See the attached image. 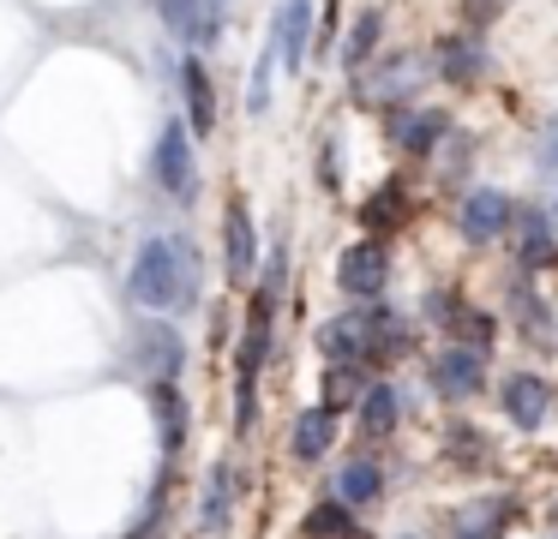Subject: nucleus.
Wrapping results in <instances>:
<instances>
[{"label":"nucleus","mask_w":558,"mask_h":539,"mask_svg":"<svg viewBox=\"0 0 558 539\" xmlns=\"http://www.w3.org/2000/svg\"><path fill=\"white\" fill-rule=\"evenodd\" d=\"M126 299L145 311H193L205 299V252L186 228L138 240L133 264H126Z\"/></svg>","instance_id":"1"},{"label":"nucleus","mask_w":558,"mask_h":539,"mask_svg":"<svg viewBox=\"0 0 558 539\" xmlns=\"http://www.w3.org/2000/svg\"><path fill=\"white\" fill-rule=\"evenodd\" d=\"M426 72H433V60L421 48H390V54H378L366 72L349 78V102L373 108V114H402V108H414V90H421Z\"/></svg>","instance_id":"2"},{"label":"nucleus","mask_w":558,"mask_h":539,"mask_svg":"<svg viewBox=\"0 0 558 539\" xmlns=\"http://www.w3.org/2000/svg\"><path fill=\"white\" fill-rule=\"evenodd\" d=\"M150 186L174 204H193L198 198V138L186 126V114H169L150 144Z\"/></svg>","instance_id":"3"},{"label":"nucleus","mask_w":558,"mask_h":539,"mask_svg":"<svg viewBox=\"0 0 558 539\" xmlns=\"http://www.w3.org/2000/svg\"><path fill=\"white\" fill-rule=\"evenodd\" d=\"M277 311H282V294L258 282L253 299H246V330L234 342V383L241 390H258V378H265L270 347H277Z\"/></svg>","instance_id":"4"},{"label":"nucleus","mask_w":558,"mask_h":539,"mask_svg":"<svg viewBox=\"0 0 558 539\" xmlns=\"http://www.w3.org/2000/svg\"><path fill=\"white\" fill-rule=\"evenodd\" d=\"M433 78L450 84V90H474V84L493 72V42H486V30H474V24H462V30H445L433 42Z\"/></svg>","instance_id":"5"},{"label":"nucleus","mask_w":558,"mask_h":539,"mask_svg":"<svg viewBox=\"0 0 558 539\" xmlns=\"http://www.w3.org/2000/svg\"><path fill=\"white\" fill-rule=\"evenodd\" d=\"M421 318L426 323H438V330L450 335V342H462V347H493V335H498V323H493V311H481V306H469L462 299V287H426V299H421Z\"/></svg>","instance_id":"6"},{"label":"nucleus","mask_w":558,"mask_h":539,"mask_svg":"<svg viewBox=\"0 0 558 539\" xmlns=\"http://www.w3.org/2000/svg\"><path fill=\"white\" fill-rule=\"evenodd\" d=\"M126 347H133V359L145 366L150 383H181V371H186V335L174 330L169 318H133Z\"/></svg>","instance_id":"7"},{"label":"nucleus","mask_w":558,"mask_h":539,"mask_svg":"<svg viewBox=\"0 0 558 539\" xmlns=\"http://www.w3.org/2000/svg\"><path fill=\"white\" fill-rule=\"evenodd\" d=\"M517 210H522V204L510 198V192L474 186V192H462V204H457V234L469 240V246H493V240H510V222H517Z\"/></svg>","instance_id":"8"},{"label":"nucleus","mask_w":558,"mask_h":539,"mask_svg":"<svg viewBox=\"0 0 558 539\" xmlns=\"http://www.w3.org/2000/svg\"><path fill=\"white\" fill-rule=\"evenodd\" d=\"M426 383H433V395H438V402H450V407L474 402V395L486 390V354H481V347H462V342L438 347L433 366H426Z\"/></svg>","instance_id":"9"},{"label":"nucleus","mask_w":558,"mask_h":539,"mask_svg":"<svg viewBox=\"0 0 558 539\" xmlns=\"http://www.w3.org/2000/svg\"><path fill=\"white\" fill-rule=\"evenodd\" d=\"M337 287L354 299V306H373V299H385L390 287V246L385 240H354L349 252L337 258Z\"/></svg>","instance_id":"10"},{"label":"nucleus","mask_w":558,"mask_h":539,"mask_svg":"<svg viewBox=\"0 0 558 539\" xmlns=\"http://www.w3.org/2000/svg\"><path fill=\"white\" fill-rule=\"evenodd\" d=\"M457 132V120H450V108H402V114H390L385 138L397 156H414V162H433L438 150H445V138Z\"/></svg>","instance_id":"11"},{"label":"nucleus","mask_w":558,"mask_h":539,"mask_svg":"<svg viewBox=\"0 0 558 539\" xmlns=\"http://www.w3.org/2000/svg\"><path fill=\"white\" fill-rule=\"evenodd\" d=\"M498 407H505L510 431H541L546 419H553V407H558V390H553V378H541V371H505Z\"/></svg>","instance_id":"12"},{"label":"nucleus","mask_w":558,"mask_h":539,"mask_svg":"<svg viewBox=\"0 0 558 539\" xmlns=\"http://www.w3.org/2000/svg\"><path fill=\"white\" fill-rule=\"evenodd\" d=\"M409 222H414V174H385L361 198V234L385 240V234H397V228H409Z\"/></svg>","instance_id":"13"},{"label":"nucleus","mask_w":558,"mask_h":539,"mask_svg":"<svg viewBox=\"0 0 558 539\" xmlns=\"http://www.w3.org/2000/svg\"><path fill=\"white\" fill-rule=\"evenodd\" d=\"M313 36H318V7H313V0H277L265 42L277 48L282 72H301V66H306V54H313Z\"/></svg>","instance_id":"14"},{"label":"nucleus","mask_w":558,"mask_h":539,"mask_svg":"<svg viewBox=\"0 0 558 539\" xmlns=\"http://www.w3.org/2000/svg\"><path fill=\"white\" fill-rule=\"evenodd\" d=\"M510 258L529 275H541L558 264V234H553V210H546V204H522L517 210V222H510Z\"/></svg>","instance_id":"15"},{"label":"nucleus","mask_w":558,"mask_h":539,"mask_svg":"<svg viewBox=\"0 0 558 539\" xmlns=\"http://www.w3.org/2000/svg\"><path fill=\"white\" fill-rule=\"evenodd\" d=\"M150 12H157V24L174 42H193V48L222 42V7L217 0H150Z\"/></svg>","instance_id":"16"},{"label":"nucleus","mask_w":558,"mask_h":539,"mask_svg":"<svg viewBox=\"0 0 558 539\" xmlns=\"http://www.w3.org/2000/svg\"><path fill=\"white\" fill-rule=\"evenodd\" d=\"M402 414H409V390L397 378H373L366 395L354 402V431H361V443H385L402 426Z\"/></svg>","instance_id":"17"},{"label":"nucleus","mask_w":558,"mask_h":539,"mask_svg":"<svg viewBox=\"0 0 558 539\" xmlns=\"http://www.w3.org/2000/svg\"><path fill=\"white\" fill-rule=\"evenodd\" d=\"M145 395H150V419H157L162 462H181L186 438H193V402H186L181 383H145Z\"/></svg>","instance_id":"18"},{"label":"nucleus","mask_w":558,"mask_h":539,"mask_svg":"<svg viewBox=\"0 0 558 539\" xmlns=\"http://www.w3.org/2000/svg\"><path fill=\"white\" fill-rule=\"evenodd\" d=\"M258 270V222L246 210V198L222 204V275L229 282H253Z\"/></svg>","instance_id":"19"},{"label":"nucleus","mask_w":558,"mask_h":539,"mask_svg":"<svg viewBox=\"0 0 558 539\" xmlns=\"http://www.w3.org/2000/svg\"><path fill=\"white\" fill-rule=\"evenodd\" d=\"M505 299H510V318H517V330L529 335L534 347H553V342H558V318H553V306H546V294L534 287L529 270H510V275H505Z\"/></svg>","instance_id":"20"},{"label":"nucleus","mask_w":558,"mask_h":539,"mask_svg":"<svg viewBox=\"0 0 558 539\" xmlns=\"http://www.w3.org/2000/svg\"><path fill=\"white\" fill-rule=\"evenodd\" d=\"M174 84H181V96H186V126H193V138H217V132H222V108H217V78H210L205 54H186Z\"/></svg>","instance_id":"21"},{"label":"nucleus","mask_w":558,"mask_h":539,"mask_svg":"<svg viewBox=\"0 0 558 539\" xmlns=\"http://www.w3.org/2000/svg\"><path fill=\"white\" fill-rule=\"evenodd\" d=\"M337 407L330 402H306L301 414H294V431H289V462L294 467H318L330 455V443H337Z\"/></svg>","instance_id":"22"},{"label":"nucleus","mask_w":558,"mask_h":539,"mask_svg":"<svg viewBox=\"0 0 558 539\" xmlns=\"http://www.w3.org/2000/svg\"><path fill=\"white\" fill-rule=\"evenodd\" d=\"M234 503H241V479H234V462H210L205 491H198V534H229L234 527Z\"/></svg>","instance_id":"23"},{"label":"nucleus","mask_w":558,"mask_h":539,"mask_svg":"<svg viewBox=\"0 0 558 539\" xmlns=\"http://www.w3.org/2000/svg\"><path fill=\"white\" fill-rule=\"evenodd\" d=\"M337 498L349 503V510H373V503L385 498V462H378V455L366 450V443L337 467Z\"/></svg>","instance_id":"24"},{"label":"nucleus","mask_w":558,"mask_h":539,"mask_svg":"<svg viewBox=\"0 0 558 539\" xmlns=\"http://www.w3.org/2000/svg\"><path fill=\"white\" fill-rule=\"evenodd\" d=\"M378 42H385V12L361 7V12H354V24H349V36H342V54H337L342 72H349V78H354V72H366L378 60Z\"/></svg>","instance_id":"25"},{"label":"nucleus","mask_w":558,"mask_h":539,"mask_svg":"<svg viewBox=\"0 0 558 539\" xmlns=\"http://www.w3.org/2000/svg\"><path fill=\"white\" fill-rule=\"evenodd\" d=\"M169 491H174V462H157V479H150L145 515L126 527L121 539H169Z\"/></svg>","instance_id":"26"},{"label":"nucleus","mask_w":558,"mask_h":539,"mask_svg":"<svg viewBox=\"0 0 558 539\" xmlns=\"http://www.w3.org/2000/svg\"><path fill=\"white\" fill-rule=\"evenodd\" d=\"M301 534L306 539H361V527H354V510L342 498H318L313 510H306Z\"/></svg>","instance_id":"27"},{"label":"nucleus","mask_w":558,"mask_h":539,"mask_svg":"<svg viewBox=\"0 0 558 539\" xmlns=\"http://www.w3.org/2000/svg\"><path fill=\"white\" fill-rule=\"evenodd\" d=\"M277 72H282V60H277V48H258V60H253V84H246V114L253 120H265L270 114V102H277Z\"/></svg>","instance_id":"28"},{"label":"nucleus","mask_w":558,"mask_h":539,"mask_svg":"<svg viewBox=\"0 0 558 539\" xmlns=\"http://www.w3.org/2000/svg\"><path fill=\"white\" fill-rule=\"evenodd\" d=\"M445 455H450V467H486L493 462V443H486L474 426H450L445 431Z\"/></svg>","instance_id":"29"},{"label":"nucleus","mask_w":558,"mask_h":539,"mask_svg":"<svg viewBox=\"0 0 558 539\" xmlns=\"http://www.w3.org/2000/svg\"><path fill=\"white\" fill-rule=\"evenodd\" d=\"M534 174L558 186V114H546L541 132H534Z\"/></svg>","instance_id":"30"},{"label":"nucleus","mask_w":558,"mask_h":539,"mask_svg":"<svg viewBox=\"0 0 558 539\" xmlns=\"http://www.w3.org/2000/svg\"><path fill=\"white\" fill-rule=\"evenodd\" d=\"M313 174H318V186H325V192H342V138H337V132L325 138V156L313 162Z\"/></svg>","instance_id":"31"},{"label":"nucleus","mask_w":558,"mask_h":539,"mask_svg":"<svg viewBox=\"0 0 558 539\" xmlns=\"http://www.w3.org/2000/svg\"><path fill=\"white\" fill-rule=\"evenodd\" d=\"M457 7H462V19H469V24H474V30H481V24H493V19H498V12H505V7H510V0H457Z\"/></svg>","instance_id":"32"},{"label":"nucleus","mask_w":558,"mask_h":539,"mask_svg":"<svg viewBox=\"0 0 558 539\" xmlns=\"http://www.w3.org/2000/svg\"><path fill=\"white\" fill-rule=\"evenodd\" d=\"M546 210H553V234H558V198H553V204H546Z\"/></svg>","instance_id":"33"},{"label":"nucleus","mask_w":558,"mask_h":539,"mask_svg":"<svg viewBox=\"0 0 558 539\" xmlns=\"http://www.w3.org/2000/svg\"><path fill=\"white\" fill-rule=\"evenodd\" d=\"M457 539H486V534H457Z\"/></svg>","instance_id":"34"},{"label":"nucleus","mask_w":558,"mask_h":539,"mask_svg":"<svg viewBox=\"0 0 558 539\" xmlns=\"http://www.w3.org/2000/svg\"><path fill=\"white\" fill-rule=\"evenodd\" d=\"M217 7H229V0H217Z\"/></svg>","instance_id":"35"},{"label":"nucleus","mask_w":558,"mask_h":539,"mask_svg":"<svg viewBox=\"0 0 558 539\" xmlns=\"http://www.w3.org/2000/svg\"><path fill=\"white\" fill-rule=\"evenodd\" d=\"M402 539H414V534H402Z\"/></svg>","instance_id":"36"}]
</instances>
